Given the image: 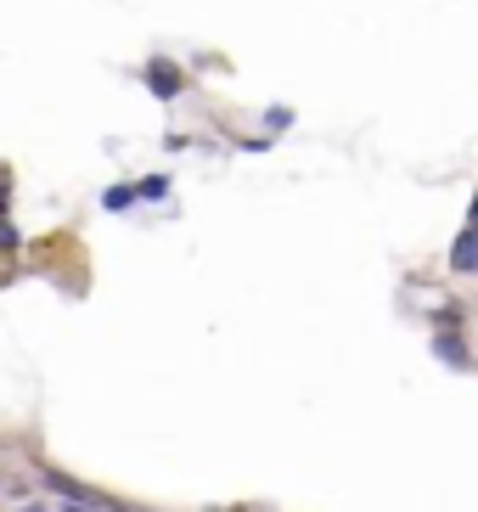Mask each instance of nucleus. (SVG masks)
Masks as SVG:
<instances>
[{"instance_id":"1","label":"nucleus","mask_w":478,"mask_h":512,"mask_svg":"<svg viewBox=\"0 0 478 512\" xmlns=\"http://www.w3.org/2000/svg\"><path fill=\"white\" fill-rule=\"evenodd\" d=\"M141 79H147V91L158 96V102H175V96L186 91V74H180V62H175V57H147Z\"/></svg>"},{"instance_id":"2","label":"nucleus","mask_w":478,"mask_h":512,"mask_svg":"<svg viewBox=\"0 0 478 512\" xmlns=\"http://www.w3.org/2000/svg\"><path fill=\"white\" fill-rule=\"evenodd\" d=\"M434 361L450 366V372H473V349H467L462 327H439L434 332Z\"/></svg>"},{"instance_id":"3","label":"nucleus","mask_w":478,"mask_h":512,"mask_svg":"<svg viewBox=\"0 0 478 512\" xmlns=\"http://www.w3.org/2000/svg\"><path fill=\"white\" fill-rule=\"evenodd\" d=\"M450 271L456 276H478V226L467 220L462 231H456V242H450Z\"/></svg>"},{"instance_id":"4","label":"nucleus","mask_w":478,"mask_h":512,"mask_svg":"<svg viewBox=\"0 0 478 512\" xmlns=\"http://www.w3.org/2000/svg\"><path fill=\"white\" fill-rule=\"evenodd\" d=\"M169 175H141V181H135V203H164L169 197Z\"/></svg>"},{"instance_id":"5","label":"nucleus","mask_w":478,"mask_h":512,"mask_svg":"<svg viewBox=\"0 0 478 512\" xmlns=\"http://www.w3.org/2000/svg\"><path fill=\"white\" fill-rule=\"evenodd\" d=\"M102 209H107V214H124V209H135V181L107 186V192H102Z\"/></svg>"},{"instance_id":"6","label":"nucleus","mask_w":478,"mask_h":512,"mask_svg":"<svg viewBox=\"0 0 478 512\" xmlns=\"http://www.w3.org/2000/svg\"><path fill=\"white\" fill-rule=\"evenodd\" d=\"M462 321H467V304H439L434 310V332L439 327H462Z\"/></svg>"},{"instance_id":"7","label":"nucleus","mask_w":478,"mask_h":512,"mask_svg":"<svg viewBox=\"0 0 478 512\" xmlns=\"http://www.w3.org/2000/svg\"><path fill=\"white\" fill-rule=\"evenodd\" d=\"M17 242H23V237H17V220H12V214H0V248L17 254Z\"/></svg>"},{"instance_id":"8","label":"nucleus","mask_w":478,"mask_h":512,"mask_svg":"<svg viewBox=\"0 0 478 512\" xmlns=\"http://www.w3.org/2000/svg\"><path fill=\"white\" fill-rule=\"evenodd\" d=\"M265 124H270V130H287V124H293V113H287V107H270Z\"/></svg>"},{"instance_id":"9","label":"nucleus","mask_w":478,"mask_h":512,"mask_svg":"<svg viewBox=\"0 0 478 512\" xmlns=\"http://www.w3.org/2000/svg\"><path fill=\"white\" fill-rule=\"evenodd\" d=\"M6 203H12V169H0V214H6Z\"/></svg>"},{"instance_id":"10","label":"nucleus","mask_w":478,"mask_h":512,"mask_svg":"<svg viewBox=\"0 0 478 512\" xmlns=\"http://www.w3.org/2000/svg\"><path fill=\"white\" fill-rule=\"evenodd\" d=\"M467 220H473V226H478V197H473V209H467Z\"/></svg>"}]
</instances>
